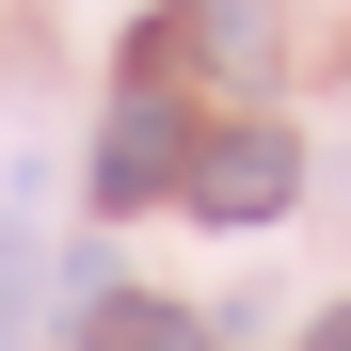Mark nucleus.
Wrapping results in <instances>:
<instances>
[{
	"instance_id": "nucleus-3",
	"label": "nucleus",
	"mask_w": 351,
	"mask_h": 351,
	"mask_svg": "<svg viewBox=\"0 0 351 351\" xmlns=\"http://www.w3.org/2000/svg\"><path fill=\"white\" fill-rule=\"evenodd\" d=\"M96 351H208L176 304H96Z\"/></svg>"
},
{
	"instance_id": "nucleus-4",
	"label": "nucleus",
	"mask_w": 351,
	"mask_h": 351,
	"mask_svg": "<svg viewBox=\"0 0 351 351\" xmlns=\"http://www.w3.org/2000/svg\"><path fill=\"white\" fill-rule=\"evenodd\" d=\"M0 335H32V208H0Z\"/></svg>"
},
{
	"instance_id": "nucleus-1",
	"label": "nucleus",
	"mask_w": 351,
	"mask_h": 351,
	"mask_svg": "<svg viewBox=\"0 0 351 351\" xmlns=\"http://www.w3.org/2000/svg\"><path fill=\"white\" fill-rule=\"evenodd\" d=\"M160 192H192V128H176L160 80H144V96H112V128H96V208H160Z\"/></svg>"
},
{
	"instance_id": "nucleus-2",
	"label": "nucleus",
	"mask_w": 351,
	"mask_h": 351,
	"mask_svg": "<svg viewBox=\"0 0 351 351\" xmlns=\"http://www.w3.org/2000/svg\"><path fill=\"white\" fill-rule=\"evenodd\" d=\"M287 192H304V144H287V128H223V144H192V192H176V208H208V223H271Z\"/></svg>"
},
{
	"instance_id": "nucleus-5",
	"label": "nucleus",
	"mask_w": 351,
	"mask_h": 351,
	"mask_svg": "<svg viewBox=\"0 0 351 351\" xmlns=\"http://www.w3.org/2000/svg\"><path fill=\"white\" fill-rule=\"evenodd\" d=\"M304 351H351V304H335V319H319V335H304Z\"/></svg>"
}]
</instances>
